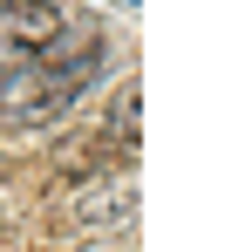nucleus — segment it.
Listing matches in <instances>:
<instances>
[{
	"instance_id": "2",
	"label": "nucleus",
	"mask_w": 252,
	"mask_h": 252,
	"mask_svg": "<svg viewBox=\"0 0 252 252\" xmlns=\"http://www.w3.org/2000/svg\"><path fill=\"white\" fill-rule=\"evenodd\" d=\"M62 28H68V7L62 0H0V68L41 55Z\"/></svg>"
},
{
	"instance_id": "1",
	"label": "nucleus",
	"mask_w": 252,
	"mask_h": 252,
	"mask_svg": "<svg viewBox=\"0 0 252 252\" xmlns=\"http://www.w3.org/2000/svg\"><path fill=\"white\" fill-rule=\"evenodd\" d=\"M95 68H102V34H95V21L68 14V28H62L41 55L0 68V116H7V123H55V116L95 82Z\"/></svg>"
}]
</instances>
